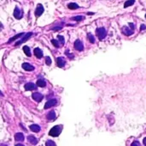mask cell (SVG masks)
Segmentation results:
<instances>
[{
  "instance_id": "cell-1",
  "label": "cell",
  "mask_w": 146,
  "mask_h": 146,
  "mask_svg": "<svg viewBox=\"0 0 146 146\" xmlns=\"http://www.w3.org/2000/svg\"><path fill=\"white\" fill-rule=\"evenodd\" d=\"M61 130H62V125H56V126H54V127H52L50 129V131L49 132V135L51 136V137H58L59 135L61 134Z\"/></svg>"
},
{
  "instance_id": "cell-2",
  "label": "cell",
  "mask_w": 146,
  "mask_h": 146,
  "mask_svg": "<svg viewBox=\"0 0 146 146\" xmlns=\"http://www.w3.org/2000/svg\"><path fill=\"white\" fill-rule=\"evenodd\" d=\"M96 33H97V35L98 37L99 40H103L105 38L107 34V32H106V29L104 28H98L96 30Z\"/></svg>"
},
{
  "instance_id": "cell-3",
  "label": "cell",
  "mask_w": 146,
  "mask_h": 146,
  "mask_svg": "<svg viewBox=\"0 0 146 146\" xmlns=\"http://www.w3.org/2000/svg\"><path fill=\"white\" fill-rule=\"evenodd\" d=\"M25 36H22V39L21 40H20L19 41H17L16 43H15V46H19L21 45V44H22V43H24L26 40H27L29 39V38L31 37V36L33 35V33H27L26 34H24Z\"/></svg>"
},
{
  "instance_id": "cell-4",
  "label": "cell",
  "mask_w": 146,
  "mask_h": 146,
  "mask_svg": "<svg viewBox=\"0 0 146 146\" xmlns=\"http://www.w3.org/2000/svg\"><path fill=\"white\" fill-rule=\"evenodd\" d=\"M57 104V101L56 99H51L48 101L45 105V109H48V108H50L52 107L56 106Z\"/></svg>"
},
{
  "instance_id": "cell-5",
  "label": "cell",
  "mask_w": 146,
  "mask_h": 146,
  "mask_svg": "<svg viewBox=\"0 0 146 146\" xmlns=\"http://www.w3.org/2000/svg\"><path fill=\"white\" fill-rule=\"evenodd\" d=\"M121 31H122V33L127 36L132 35V34H133V32H134V30H132L130 27H127V26L123 27L122 29H121Z\"/></svg>"
},
{
  "instance_id": "cell-6",
  "label": "cell",
  "mask_w": 146,
  "mask_h": 146,
  "mask_svg": "<svg viewBox=\"0 0 146 146\" xmlns=\"http://www.w3.org/2000/svg\"><path fill=\"white\" fill-rule=\"evenodd\" d=\"M14 17L16 19H21V17H23V12H22V10L20 9L18 7H15V9L14 10Z\"/></svg>"
},
{
  "instance_id": "cell-7",
  "label": "cell",
  "mask_w": 146,
  "mask_h": 146,
  "mask_svg": "<svg viewBox=\"0 0 146 146\" xmlns=\"http://www.w3.org/2000/svg\"><path fill=\"white\" fill-rule=\"evenodd\" d=\"M74 48H75L77 51L79 52H81L84 50V46H83V43L80 41V40H76L75 42H74Z\"/></svg>"
},
{
  "instance_id": "cell-8",
  "label": "cell",
  "mask_w": 146,
  "mask_h": 146,
  "mask_svg": "<svg viewBox=\"0 0 146 146\" xmlns=\"http://www.w3.org/2000/svg\"><path fill=\"white\" fill-rule=\"evenodd\" d=\"M32 96H33V99L34 100V101H37V102H40V101L43 100V98H44L43 94H40V93H38V92H35V93H33V94H32Z\"/></svg>"
},
{
  "instance_id": "cell-9",
  "label": "cell",
  "mask_w": 146,
  "mask_h": 146,
  "mask_svg": "<svg viewBox=\"0 0 146 146\" xmlns=\"http://www.w3.org/2000/svg\"><path fill=\"white\" fill-rule=\"evenodd\" d=\"M44 13V7H43L42 4H38V6H37V8H36V10H35V16L37 17H40L41 15Z\"/></svg>"
},
{
  "instance_id": "cell-10",
  "label": "cell",
  "mask_w": 146,
  "mask_h": 146,
  "mask_svg": "<svg viewBox=\"0 0 146 146\" xmlns=\"http://www.w3.org/2000/svg\"><path fill=\"white\" fill-rule=\"evenodd\" d=\"M37 85L33 83V82H28V83H26L24 88H25V90H37Z\"/></svg>"
},
{
  "instance_id": "cell-11",
  "label": "cell",
  "mask_w": 146,
  "mask_h": 146,
  "mask_svg": "<svg viewBox=\"0 0 146 146\" xmlns=\"http://www.w3.org/2000/svg\"><path fill=\"white\" fill-rule=\"evenodd\" d=\"M22 68H23L25 71H33V70H34V66H33L32 64H28V63H23V64H22Z\"/></svg>"
},
{
  "instance_id": "cell-12",
  "label": "cell",
  "mask_w": 146,
  "mask_h": 146,
  "mask_svg": "<svg viewBox=\"0 0 146 146\" xmlns=\"http://www.w3.org/2000/svg\"><path fill=\"white\" fill-rule=\"evenodd\" d=\"M33 52H34V55H35L38 59H41L43 57V52L41 51V49L40 48H38V47H37V48H35L34 49V51H33Z\"/></svg>"
},
{
  "instance_id": "cell-13",
  "label": "cell",
  "mask_w": 146,
  "mask_h": 146,
  "mask_svg": "<svg viewBox=\"0 0 146 146\" xmlns=\"http://www.w3.org/2000/svg\"><path fill=\"white\" fill-rule=\"evenodd\" d=\"M57 66L60 67V68H62L65 66V64H66V62L62 58H57Z\"/></svg>"
},
{
  "instance_id": "cell-14",
  "label": "cell",
  "mask_w": 146,
  "mask_h": 146,
  "mask_svg": "<svg viewBox=\"0 0 146 146\" xmlns=\"http://www.w3.org/2000/svg\"><path fill=\"white\" fill-rule=\"evenodd\" d=\"M15 139L16 141L22 142L24 140V135L21 132H18V133H16V134L15 135Z\"/></svg>"
},
{
  "instance_id": "cell-15",
  "label": "cell",
  "mask_w": 146,
  "mask_h": 146,
  "mask_svg": "<svg viewBox=\"0 0 146 146\" xmlns=\"http://www.w3.org/2000/svg\"><path fill=\"white\" fill-rule=\"evenodd\" d=\"M27 140H28V141L30 142L32 144H33V145L37 144V143H38V140H37V138H36L34 136H32V135H30V136H28V137H27Z\"/></svg>"
},
{
  "instance_id": "cell-16",
  "label": "cell",
  "mask_w": 146,
  "mask_h": 146,
  "mask_svg": "<svg viewBox=\"0 0 146 146\" xmlns=\"http://www.w3.org/2000/svg\"><path fill=\"white\" fill-rule=\"evenodd\" d=\"M36 85L38 86V87H41V88H44L46 86V82H45L44 79H38L36 82Z\"/></svg>"
},
{
  "instance_id": "cell-17",
  "label": "cell",
  "mask_w": 146,
  "mask_h": 146,
  "mask_svg": "<svg viewBox=\"0 0 146 146\" xmlns=\"http://www.w3.org/2000/svg\"><path fill=\"white\" fill-rule=\"evenodd\" d=\"M30 130L33 132H38L40 131V126L38 125H31Z\"/></svg>"
},
{
  "instance_id": "cell-18",
  "label": "cell",
  "mask_w": 146,
  "mask_h": 146,
  "mask_svg": "<svg viewBox=\"0 0 146 146\" xmlns=\"http://www.w3.org/2000/svg\"><path fill=\"white\" fill-rule=\"evenodd\" d=\"M47 119L49 120H54L56 119V113L55 111H50L47 115Z\"/></svg>"
},
{
  "instance_id": "cell-19",
  "label": "cell",
  "mask_w": 146,
  "mask_h": 146,
  "mask_svg": "<svg viewBox=\"0 0 146 146\" xmlns=\"http://www.w3.org/2000/svg\"><path fill=\"white\" fill-rule=\"evenodd\" d=\"M25 34L24 33H21V34H16L15 36H14V37H12L11 39H10V40H9V43H11L12 41H14V40H17L18 38H21V37H22V36L24 35Z\"/></svg>"
},
{
  "instance_id": "cell-20",
  "label": "cell",
  "mask_w": 146,
  "mask_h": 146,
  "mask_svg": "<svg viewBox=\"0 0 146 146\" xmlns=\"http://www.w3.org/2000/svg\"><path fill=\"white\" fill-rule=\"evenodd\" d=\"M23 51H24V52H25V54H26L27 57L31 56V51H30L29 47H27V46H24L23 47Z\"/></svg>"
},
{
  "instance_id": "cell-21",
  "label": "cell",
  "mask_w": 146,
  "mask_h": 146,
  "mask_svg": "<svg viewBox=\"0 0 146 146\" xmlns=\"http://www.w3.org/2000/svg\"><path fill=\"white\" fill-rule=\"evenodd\" d=\"M68 9H76L79 8V5L77 4H75V3H70V4H68Z\"/></svg>"
},
{
  "instance_id": "cell-22",
  "label": "cell",
  "mask_w": 146,
  "mask_h": 146,
  "mask_svg": "<svg viewBox=\"0 0 146 146\" xmlns=\"http://www.w3.org/2000/svg\"><path fill=\"white\" fill-rule=\"evenodd\" d=\"M135 3V0H127V2L125 3V4H124V7L127 8V7H129L131 5H132L133 4Z\"/></svg>"
},
{
  "instance_id": "cell-23",
  "label": "cell",
  "mask_w": 146,
  "mask_h": 146,
  "mask_svg": "<svg viewBox=\"0 0 146 146\" xmlns=\"http://www.w3.org/2000/svg\"><path fill=\"white\" fill-rule=\"evenodd\" d=\"M57 38H58V41L60 42V45L63 46L64 43H65V40H64V37L61 35H58L57 36Z\"/></svg>"
},
{
  "instance_id": "cell-24",
  "label": "cell",
  "mask_w": 146,
  "mask_h": 146,
  "mask_svg": "<svg viewBox=\"0 0 146 146\" xmlns=\"http://www.w3.org/2000/svg\"><path fill=\"white\" fill-rule=\"evenodd\" d=\"M87 37H88V40H90V42L91 43H95V38H94V36L92 35V34H87Z\"/></svg>"
},
{
  "instance_id": "cell-25",
  "label": "cell",
  "mask_w": 146,
  "mask_h": 146,
  "mask_svg": "<svg viewBox=\"0 0 146 146\" xmlns=\"http://www.w3.org/2000/svg\"><path fill=\"white\" fill-rule=\"evenodd\" d=\"M85 18L84 17L82 16H77V17H72V20L73 21H82L83 19Z\"/></svg>"
},
{
  "instance_id": "cell-26",
  "label": "cell",
  "mask_w": 146,
  "mask_h": 146,
  "mask_svg": "<svg viewBox=\"0 0 146 146\" xmlns=\"http://www.w3.org/2000/svg\"><path fill=\"white\" fill-rule=\"evenodd\" d=\"M45 146H56V144L52 140H48L45 143Z\"/></svg>"
},
{
  "instance_id": "cell-27",
  "label": "cell",
  "mask_w": 146,
  "mask_h": 146,
  "mask_svg": "<svg viewBox=\"0 0 146 146\" xmlns=\"http://www.w3.org/2000/svg\"><path fill=\"white\" fill-rule=\"evenodd\" d=\"M51 43L53 44V46H54L55 47H60V43H59V41L58 40H52Z\"/></svg>"
},
{
  "instance_id": "cell-28",
  "label": "cell",
  "mask_w": 146,
  "mask_h": 146,
  "mask_svg": "<svg viewBox=\"0 0 146 146\" xmlns=\"http://www.w3.org/2000/svg\"><path fill=\"white\" fill-rule=\"evenodd\" d=\"M45 63H46L47 65H50L51 64V59H50V57H46L45 58Z\"/></svg>"
},
{
  "instance_id": "cell-29",
  "label": "cell",
  "mask_w": 146,
  "mask_h": 146,
  "mask_svg": "<svg viewBox=\"0 0 146 146\" xmlns=\"http://www.w3.org/2000/svg\"><path fill=\"white\" fill-rule=\"evenodd\" d=\"M131 146H141V144H140V143L138 141H134L131 144Z\"/></svg>"
},
{
  "instance_id": "cell-30",
  "label": "cell",
  "mask_w": 146,
  "mask_h": 146,
  "mask_svg": "<svg viewBox=\"0 0 146 146\" xmlns=\"http://www.w3.org/2000/svg\"><path fill=\"white\" fill-rule=\"evenodd\" d=\"M60 29H61V27H55V28H52V30L54 31H58Z\"/></svg>"
},
{
  "instance_id": "cell-31",
  "label": "cell",
  "mask_w": 146,
  "mask_h": 146,
  "mask_svg": "<svg viewBox=\"0 0 146 146\" xmlns=\"http://www.w3.org/2000/svg\"><path fill=\"white\" fill-rule=\"evenodd\" d=\"M129 27H130V28H132V30H134L135 25H134V24H133V23H132V22H130V23H129Z\"/></svg>"
},
{
  "instance_id": "cell-32",
  "label": "cell",
  "mask_w": 146,
  "mask_h": 146,
  "mask_svg": "<svg viewBox=\"0 0 146 146\" xmlns=\"http://www.w3.org/2000/svg\"><path fill=\"white\" fill-rule=\"evenodd\" d=\"M144 29H146V26L145 25H141V27H140V31H143V30H144Z\"/></svg>"
},
{
  "instance_id": "cell-33",
  "label": "cell",
  "mask_w": 146,
  "mask_h": 146,
  "mask_svg": "<svg viewBox=\"0 0 146 146\" xmlns=\"http://www.w3.org/2000/svg\"><path fill=\"white\" fill-rule=\"evenodd\" d=\"M143 143H144V144L146 146V137H144V140H143Z\"/></svg>"
},
{
  "instance_id": "cell-34",
  "label": "cell",
  "mask_w": 146,
  "mask_h": 146,
  "mask_svg": "<svg viewBox=\"0 0 146 146\" xmlns=\"http://www.w3.org/2000/svg\"><path fill=\"white\" fill-rule=\"evenodd\" d=\"M15 146H24V145H23V144H17Z\"/></svg>"
},
{
  "instance_id": "cell-35",
  "label": "cell",
  "mask_w": 146,
  "mask_h": 146,
  "mask_svg": "<svg viewBox=\"0 0 146 146\" xmlns=\"http://www.w3.org/2000/svg\"><path fill=\"white\" fill-rule=\"evenodd\" d=\"M0 146H7V145H6V144H1Z\"/></svg>"
},
{
  "instance_id": "cell-36",
  "label": "cell",
  "mask_w": 146,
  "mask_h": 146,
  "mask_svg": "<svg viewBox=\"0 0 146 146\" xmlns=\"http://www.w3.org/2000/svg\"><path fill=\"white\" fill-rule=\"evenodd\" d=\"M0 94H1V95H3V94H2V93H1V92H0Z\"/></svg>"
},
{
  "instance_id": "cell-37",
  "label": "cell",
  "mask_w": 146,
  "mask_h": 146,
  "mask_svg": "<svg viewBox=\"0 0 146 146\" xmlns=\"http://www.w3.org/2000/svg\"><path fill=\"white\" fill-rule=\"evenodd\" d=\"M145 18H146V15H145Z\"/></svg>"
}]
</instances>
